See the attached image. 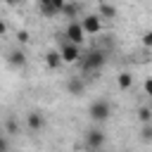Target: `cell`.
I'll list each match as a JSON object with an SVG mask.
<instances>
[{
	"mask_svg": "<svg viewBox=\"0 0 152 152\" xmlns=\"http://www.w3.org/2000/svg\"><path fill=\"white\" fill-rule=\"evenodd\" d=\"M104 64H107V55H104V50H90L88 55L81 57V69H83V74H93V76H97V74L104 69Z\"/></svg>",
	"mask_w": 152,
	"mask_h": 152,
	"instance_id": "6da1fadb",
	"label": "cell"
},
{
	"mask_svg": "<svg viewBox=\"0 0 152 152\" xmlns=\"http://www.w3.org/2000/svg\"><path fill=\"white\" fill-rule=\"evenodd\" d=\"M88 116H90V121H95V124H104V121L112 116V102L104 100V97L93 100V102L88 104Z\"/></svg>",
	"mask_w": 152,
	"mask_h": 152,
	"instance_id": "7a4b0ae2",
	"label": "cell"
},
{
	"mask_svg": "<svg viewBox=\"0 0 152 152\" xmlns=\"http://www.w3.org/2000/svg\"><path fill=\"white\" fill-rule=\"evenodd\" d=\"M104 142H107V135L102 128H88L86 131V150L88 152H102Z\"/></svg>",
	"mask_w": 152,
	"mask_h": 152,
	"instance_id": "3957f363",
	"label": "cell"
},
{
	"mask_svg": "<svg viewBox=\"0 0 152 152\" xmlns=\"http://www.w3.org/2000/svg\"><path fill=\"white\" fill-rule=\"evenodd\" d=\"M64 40L76 43V45H83V40H86V31H83L81 19H71V21L66 24V28H64Z\"/></svg>",
	"mask_w": 152,
	"mask_h": 152,
	"instance_id": "277c9868",
	"label": "cell"
},
{
	"mask_svg": "<svg viewBox=\"0 0 152 152\" xmlns=\"http://www.w3.org/2000/svg\"><path fill=\"white\" fill-rule=\"evenodd\" d=\"M59 55H62V62H64V64H76V62H81V57H83L81 45L69 43V40H64V43L59 45Z\"/></svg>",
	"mask_w": 152,
	"mask_h": 152,
	"instance_id": "5b68a950",
	"label": "cell"
},
{
	"mask_svg": "<svg viewBox=\"0 0 152 152\" xmlns=\"http://www.w3.org/2000/svg\"><path fill=\"white\" fill-rule=\"evenodd\" d=\"M64 88H66V93L71 95V97H81V95H86V88H88V81L83 78V76H69L66 78V83H64Z\"/></svg>",
	"mask_w": 152,
	"mask_h": 152,
	"instance_id": "8992f818",
	"label": "cell"
},
{
	"mask_svg": "<svg viewBox=\"0 0 152 152\" xmlns=\"http://www.w3.org/2000/svg\"><path fill=\"white\" fill-rule=\"evenodd\" d=\"M45 124H48V119H45V114H43L40 109H31V112L26 114V128H28L31 133H40V131L45 128Z\"/></svg>",
	"mask_w": 152,
	"mask_h": 152,
	"instance_id": "52a82bcc",
	"label": "cell"
},
{
	"mask_svg": "<svg viewBox=\"0 0 152 152\" xmlns=\"http://www.w3.org/2000/svg\"><path fill=\"white\" fill-rule=\"evenodd\" d=\"M81 24H83L86 36H97V33L102 31V19H100V14H86V17L81 19Z\"/></svg>",
	"mask_w": 152,
	"mask_h": 152,
	"instance_id": "ba28073f",
	"label": "cell"
},
{
	"mask_svg": "<svg viewBox=\"0 0 152 152\" xmlns=\"http://www.w3.org/2000/svg\"><path fill=\"white\" fill-rule=\"evenodd\" d=\"M5 59H7V64L14 66V69H24V66H26V55H24V50H19V48L10 50Z\"/></svg>",
	"mask_w": 152,
	"mask_h": 152,
	"instance_id": "9c48e42d",
	"label": "cell"
},
{
	"mask_svg": "<svg viewBox=\"0 0 152 152\" xmlns=\"http://www.w3.org/2000/svg\"><path fill=\"white\" fill-rule=\"evenodd\" d=\"M97 14H100V19H102V21H112V19H116V14H119V12H116V7H114L112 2H104V0H102V2H100V7H97Z\"/></svg>",
	"mask_w": 152,
	"mask_h": 152,
	"instance_id": "30bf717a",
	"label": "cell"
},
{
	"mask_svg": "<svg viewBox=\"0 0 152 152\" xmlns=\"http://www.w3.org/2000/svg\"><path fill=\"white\" fill-rule=\"evenodd\" d=\"M45 64H48V69H59V66L64 64L59 50H48V52H45Z\"/></svg>",
	"mask_w": 152,
	"mask_h": 152,
	"instance_id": "8fae6325",
	"label": "cell"
},
{
	"mask_svg": "<svg viewBox=\"0 0 152 152\" xmlns=\"http://www.w3.org/2000/svg\"><path fill=\"white\" fill-rule=\"evenodd\" d=\"M116 86H119V90H131L133 88V74L131 71H119Z\"/></svg>",
	"mask_w": 152,
	"mask_h": 152,
	"instance_id": "7c38bea8",
	"label": "cell"
},
{
	"mask_svg": "<svg viewBox=\"0 0 152 152\" xmlns=\"http://www.w3.org/2000/svg\"><path fill=\"white\" fill-rule=\"evenodd\" d=\"M78 10H81V5H78L76 0H66V5L62 7V17H66V19L71 21V19H76Z\"/></svg>",
	"mask_w": 152,
	"mask_h": 152,
	"instance_id": "4fadbf2b",
	"label": "cell"
},
{
	"mask_svg": "<svg viewBox=\"0 0 152 152\" xmlns=\"http://www.w3.org/2000/svg\"><path fill=\"white\" fill-rule=\"evenodd\" d=\"M138 119H140L142 124H150V121H152V107H150V104L138 107Z\"/></svg>",
	"mask_w": 152,
	"mask_h": 152,
	"instance_id": "5bb4252c",
	"label": "cell"
},
{
	"mask_svg": "<svg viewBox=\"0 0 152 152\" xmlns=\"http://www.w3.org/2000/svg\"><path fill=\"white\" fill-rule=\"evenodd\" d=\"M5 131H7L10 135H17V133H19V124H17L14 116H7V121H5Z\"/></svg>",
	"mask_w": 152,
	"mask_h": 152,
	"instance_id": "9a60e30c",
	"label": "cell"
},
{
	"mask_svg": "<svg viewBox=\"0 0 152 152\" xmlns=\"http://www.w3.org/2000/svg\"><path fill=\"white\" fill-rule=\"evenodd\" d=\"M140 140H145V142L152 140V121H150V124H142V128H140Z\"/></svg>",
	"mask_w": 152,
	"mask_h": 152,
	"instance_id": "2e32d148",
	"label": "cell"
},
{
	"mask_svg": "<svg viewBox=\"0 0 152 152\" xmlns=\"http://www.w3.org/2000/svg\"><path fill=\"white\" fill-rule=\"evenodd\" d=\"M17 40H19L21 45H26V43L31 40V36H28V31H24V28H21V31H17Z\"/></svg>",
	"mask_w": 152,
	"mask_h": 152,
	"instance_id": "e0dca14e",
	"label": "cell"
},
{
	"mask_svg": "<svg viewBox=\"0 0 152 152\" xmlns=\"http://www.w3.org/2000/svg\"><path fill=\"white\" fill-rule=\"evenodd\" d=\"M66 5V0H50V7L57 12V14H62V7Z\"/></svg>",
	"mask_w": 152,
	"mask_h": 152,
	"instance_id": "ac0fdd59",
	"label": "cell"
},
{
	"mask_svg": "<svg viewBox=\"0 0 152 152\" xmlns=\"http://www.w3.org/2000/svg\"><path fill=\"white\" fill-rule=\"evenodd\" d=\"M140 40H142V45H145V48H152V28H150V31H145Z\"/></svg>",
	"mask_w": 152,
	"mask_h": 152,
	"instance_id": "d6986e66",
	"label": "cell"
},
{
	"mask_svg": "<svg viewBox=\"0 0 152 152\" xmlns=\"http://www.w3.org/2000/svg\"><path fill=\"white\" fill-rule=\"evenodd\" d=\"M142 90H145L147 97H152V78H145L142 81Z\"/></svg>",
	"mask_w": 152,
	"mask_h": 152,
	"instance_id": "ffe728a7",
	"label": "cell"
},
{
	"mask_svg": "<svg viewBox=\"0 0 152 152\" xmlns=\"http://www.w3.org/2000/svg\"><path fill=\"white\" fill-rule=\"evenodd\" d=\"M2 2H5V5H10V7H17V5H21L24 0H2Z\"/></svg>",
	"mask_w": 152,
	"mask_h": 152,
	"instance_id": "44dd1931",
	"label": "cell"
},
{
	"mask_svg": "<svg viewBox=\"0 0 152 152\" xmlns=\"http://www.w3.org/2000/svg\"><path fill=\"white\" fill-rule=\"evenodd\" d=\"M0 152H7V142H5V138H2V133H0Z\"/></svg>",
	"mask_w": 152,
	"mask_h": 152,
	"instance_id": "7402d4cb",
	"label": "cell"
},
{
	"mask_svg": "<svg viewBox=\"0 0 152 152\" xmlns=\"http://www.w3.org/2000/svg\"><path fill=\"white\" fill-rule=\"evenodd\" d=\"M5 33H7V24L0 19V36H5Z\"/></svg>",
	"mask_w": 152,
	"mask_h": 152,
	"instance_id": "603a6c76",
	"label": "cell"
},
{
	"mask_svg": "<svg viewBox=\"0 0 152 152\" xmlns=\"http://www.w3.org/2000/svg\"><path fill=\"white\" fill-rule=\"evenodd\" d=\"M38 5H40V7H48V5H50V0H38Z\"/></svg>",
	"mask_w": 152,
	"mask_h": 152,
	"instance_id": "cb8c5ba5",
	"label": "cell"
},
{
	"mask_svg": "<svg viewBox=\"0 0 152 152\" xmlns=\"http://www.w3.org/2000/svg\"><path fill=\"white\" fill-rule=\"evenodd\" d=\"M147 104H150V107H152V97H150V102H147Z\"/></svg>",
	"mask_w": 152,
	"mask_h": 152,
	"instance_id": "d4e9b609",
	"label": "cell"
}]
</instances>
